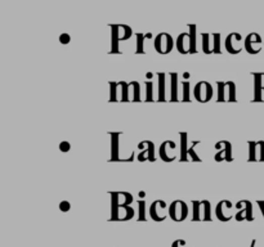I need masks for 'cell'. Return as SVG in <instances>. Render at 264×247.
<instances>
[{"mask_svg":"<svg viewBox=\"0 0 264 247\" xmlns=\"http://www.w3.org/2000/svg\"><path fill=\"white\" fill-rule=\"evenodd\" d=\"M189 32H183L175 40V48L180 54H194L197 53V27L188 25Z\"/></svg>","mask_w":264,"mask_h":247,"instance_id":"obj_1","label":"cell"},{"mask_svg":"<svg viewBox=\"0 0 264 247\" xmlns=\"http://www.w3.org/2000/svg\"><path fill=\"white\" fill-rule=\"evenodd\" d=\"M110 29L112 30V48H111L110 53H119V48H117L119 41L130 39L133 31L126 25H110Z\"/></svg>","mask_w":264,"mask_h":247,"instance_id":"obj_2","label":"cell"},{"mask_svg":"<svg viewBox=\"0 0 264 247\" xmlns=\"http://www.w3.org/2000/svg\"><path fill=\"white\" fill-rule=\"evenodd\" d=\"M217 102H236V84L233 81H218L217 83Z\"/></svg>","mask_w":264,"mask_h":247,"instance_id":"obj_3","label":"cell"},{"mask_svg":"<svg viewBox=\"0 0 264 247\" xmlns=\"http://www.w3.org/2000/svg\"><path fill=\"white\" fill-rule=\"evenodd\" d=\"M193 205V221H210L212 220V206L209 201H192Z\"/></svg>","mask_w":264,"mask_h":247,"instance_id":"obj_4","label":"cell"},{"mask_svg":"<svg viewBox=\"0 0 264 247\" xmlns=\"http://www.w3.org/2000/svg\"><path fill=\"white\" fill-rule=\"evenodd\" d=\"M154 47L159 54H169L174 49V39L171 38L170 34L161 32L155 38Z\"/></svg>","mask_w":264,"mask_h":247,"instance_id":"obj_5","label":"cell"},{"mask_svg":"<svg viewBox=\"0 0 264 247\" xmlns=\"http://www.w3.org/2000/svg\"><path fill=\"white\" fill-rule=\"evenodd\" d=\"M213 94H214V89L213 85L208 81H200L194 85L193 89V97L194 99L200 103H206L212 101Z\"/></svg>","mask_w":264,"mask_h":247,"instance_id":"obj_6","label":"cell"},{"mask_svg":"<svg viewBox=\"0 0 264 247\" xmlns=\"http://www.w3.org/2000/svg\"><path fill=\"white\" fill-rule=\"evenodd\" d=\"M168 211L171 220L177 221V223L183 221L188 216V206H187V204L184 201L180 200L173 201L170 204V206H169Z\"/></svg>","mask_w":264,"mask_h":247,"instance_id":"obj_7","label":"cell"},{"mask_svg":"<svg viewBox=\"0 0 264 247\" xmlns=\"http://www.w3.org/2000/svg\"><path fill=\"white\" fill-rule=\"evenodd\" d=\"M160 158L164 161V162H173L178 158L177 154V144L173 140H165V142L161 143L159 149Z\"/></svg>","mask_w":264,"mask_h":247,"instance_id":"obj_8","label":"cell"},{"mask_svg":"<svg viewBox=\"0 0 264 247\" xmlns=\"http://www.w3.org/2000/svg\"><path fill=\"white\" fill-rule=\"evenodd\" d=\"M236 209H237V212H236L235 219L237 221H252L254 220V212H252V204L250 201L247 200H242L238 201L236 204Z\"/></svg>","mask_w":264,"mask_h":247,"instance_id":"obj_9","label":"cell"},{"mask_svg":"<svg viewBox=\"0 0 264 247\" xmlns=\"http://www.w3.org/2000/svg\"><path fill=\"white\" fill-rule=\"evenodd\" d=\"M263 39L258 32H250L249 35L245 38L244 48L249 54H258L263 48Z\"/></svg>","mask_w":264,"mask_h":247,"instance_id":"obj_10","label":"cell"},{"mask_svg":"<svg viewBox=\"0 0 264 247\" xmlns=\"http://www.w3.org/2000/svg\"><path fill=\"white\" fill-rule=\"evenodd\" d=\"M134 214H136V211L129 205L111 207L110 221H128L134 218Z\"/></svg>","mask_w":264,"mask_h":247,"instance_id":"obj_11","label":"cell"},{"mask_svg":"<svg viewBox=\"0 0 264 247\" xmlns=\"http://www.w3.org/2000/svg\"><path fill=\"white\" fill-rule=\"evenodd\" d=\"M215 149H217V154H215L214 160L217 162H222V161H227L231 162L233 161L232 157V144L228 140H221L215 144Z\"/></svg>","mask_w":264,"mask_h":247,"instance_id":"obj_12","label":"cell"},{"mask_svg":"<svg viewBox=\"0 0 264 247\" xmlns=\"http://www.w3.org/2000/svg\"><path fill=\"white\" fill-rule=\"evenodd\" d=\"M166 210H169V207L165 201L156 200L150 206V216L155 221H164L169 215V211Z\"/></svg>","mask_w":264,"mask_h":247,"instance_id":"obj_13","label":"cell"},{"mask_svg":"<svg viewBox=\"0 0 264 247\" xmlns=\"http://www.w3.org/2000/svg\"><path fill=\"white\" fill-rule=\"evenodd\" d=\"M138 148H140V154H138V161L140 162H155L156 161V157H155V144L151 140H142V142L138 144Z\"/></svg>","mask_w":264,"mask_h":247,"instance_id":"obj_14","label":"cell"},{"mask_svg":"<svg viewBox=\"0 0 264 247\" xmlns=\"http://www.w3.org/2000/svg\"><path fill=\"white\" fill-rule=\"evenodd\" d=\"M226 49L229 54H238L242 52V36L238 32H232L226 38Z\"/></svg>","mask_w":264,"mask_h":247,"instance_id":"obj_15","label":"cell"},{"mask_svg":"<svg viewBox=\"0 0 264 247\" xmlns=\"http://www.w3.org/2000/svg\"><path fill=\"white\" fill-rule=\"evenodd\" d=\"M232 209H233V205L231 201H227V200L221 201V202L217 205V207H215V215H217L218 220L223 221V223L224 221L231 220V219L235 216L232 214Z\"/></svg>","mask_w":264,"mask_h":247,"instance_id":"obj_16","label":"cell"},{"mask_svg":"<svg viewBox=\"0 0 264 247\" xmlns=\"http://www.w3.org/2000/svg\"><path fill=\"white\" fill-rule=\"evenodd\" d=\"M254 98L252 102H263L261 92H264V72H254Z\"/></svg>","mask_w":264,"mask_h":247,"instance_id":"obj_17","label":"cell"},{"mask_svg":"<svg viewBox=\"0 0 264 247\" xmlns=\"http://www.w3.org/2000/svg\"><path fill=\"white\" fill-rule=\"evenodd\" d=\"M111 198H112V207L116 206H125V205H131L133 204V196L129 192H111Z\"/></svg>","mask_w":264,"mask_h":247,"instance_id":"obj_18","label":"cell"},{"mask_svg":"<svg viewBox=\"0 0 264 247\" xmlns=\"http://www.w3.org/2000/svg\"><path fill=\"white\" fill-rule=\"evenodd\" d=\"M179 137H180L179 161H180V162H187V161H189V158H188V137H187V133H184V131L179 133Z\"/></svg>","mask_w":264,"mask_h":247,"instance_id":"obj_19","label":"cell"},{"mask_svg":"<svg viewBox=\"0 0 264 247\" xmlns=\"http://www.w3.org/2000/svg\"><path fill=\"white\" fill-rule=\"evenodd\" d=\"M110 135H111V158H110V162H112V161H120V158H119L120 133H110Z\"/></svg>","mask_w":264,"mask_h":247,"instance_id":"obj_20","label":"cell"},{"mask_svg":"<svg viewBox=\"0 0 264 247\" xmlns=\"http://www.w3.org/2000/svg\"><path fill=\"white\" fill-rule=\"evenodd\" d=\"M128 93H129V98L133 102H141V85L138 81H131L129 83L128 85Z\"/></svg>","mask_w":264,"mask_h":247,"instance_id":"obj_21","label":"cell"},{"mask_svg":"<svg viewBox=\"0 0 264 247\" xmlns=\"http://www.w3.org/2000/svg\"><path fill=\"white\" fill-rule=\"evenodd\" d=\"M170 102H178L179 97H178V73H170Z\"/></svg>","mask_w":264,"mask_h":247,"instance_id":"obj_22","label":"cell"},{"mask_svg":"<svg viewBox=\"0 0 264 247\" xmlns=\"http://www.w3.org/2000/svg\"><path fill=\"white\" fill-rule=\"evenodd\" d=\"M156 76L157 78H159V97H157V101H159V102H166V75L164 72H159L156 73Z\"/></svg>","mask_w":264,"mask_h":247,"instance_id":"obj_23","label":"cell"},{"mask_svg":"<svg viewBox=\"0 0 264 247\" xmlns=\"http://www.w3.org/2000/svg\"><path fill=\"white\" fill-rule=\"evenodd\" d=\"M212 39V34L204 32L201 34V43H203V52L205 54H212L213 53V41H210Z\"/></svg>","mask_w":264,"mask_h":247,"instance_id":"obj_24","label":"cell"},{"mask_svg":"<svg viewBox=\"0 0 264 247\" xmlns=\"http://www.w3.org/2000/svg\"><path fill=\"white\" fill-rule=\"evenodd\" d=\"M136 38H137V50L136 53L137 54H143L145 52V40L146 39H150L152 38L151 34H147V35H145V34H136Z\"/></svg>","mask_w":264,"mask_h":247,"instance_id":"obj_25","label":"cell"},{"mask_svg":"<svg viewBox=\"0 0 264 247\" xmlns=\"http://www.w3.org/2000/svg\"><path fill=\"white\" fill-rule=\"evenodd\" d=\"M249 157L247 161L249 162H259L258 156V142H249Z\"/></svg>","mask_w":264,"mask_h":247,"instance_id":"obj_26","label":"cell"},{"mask_svg":"<svg viewBox=\"0 0 264 247\" xmlns=\"http://www.w3.org/2000/svg\"><path fill=\"white\" fill-rule=\"evenodd\" d=\"M110 102H119L120 94H119V83L110 81Z\"/></svg>","mask_w":264,"mask_h":247,"instance_id":"obj_27","label":"cell"},{"mask_svg":"<svg viewBox=\"0 0 264 247\" xmlns=\"http://www.w3.org/2000/svg\"><path fill=\"white\" fill-rule=\"evenodd\" d=\"M128 85H129V83H124V81L119 83L120 102H129V101H130V98H129V93H128Z\"/></svg>","mask_w":264,"mask_h":247,"instance_id":"obj_28","label":"cell"},{"mask_svg":"<svg viewBox=\"0 0 264 247\" xmlns=\"http://www.w3.org/2000/svg\"><path fill=\"white\" fill-rule=\"evenodd\" d=\"M146 85V98L145 101L146 102H152V101H155L154 98V83L151 81V80H148V81L145 83Z\"/></svg>","mask_w":264,"mask_h":247,"instance_id":"obj_29","label":"cell"},{"mask_svg":"<svg viewBox=\"0 0 264 247\" xmlns=\"http://www.w3.org/2000/svg\"><path fill=\"white\" fill-rule=\"evenodd\" d=\"M137 205H138V219H137V220L146 221L147 220V218H146V201H137Z\"/></svg>","mask_w":264,"mask_h":247,"instance_id":"obj_30","label":"cell"},{"mask_svg":"<svg viewBox=\"0 0 264 247\" xmlns=\"http://www.w3.org/2000/svg\"><path fill=\"white\" fill-rule=\"evenodd\" d=\"M213 53L221 54V34H213Z\"/></svg>","mask_w":264,"mask_h":247,"instance_id":"obj_31","label":"cell"},{"mask_svg":"<svg viewBox=\"0 0 264 247\" xmlns=\"http://www.w3.org/2000/svg\"><path fill=\"white\" fill-rule=\"evenodd\" d=\"M200 142H192L191 143V147L188 148V154H189V161H193V162H201V158L197 156V153H196V151H194V147L199 144Z\"/></svg>","mask_w":264,"mask_h":247,"instance_id":"obj_32","label":"cell"},{"mask_svg":"<svg viewBox=\"0 0 264 247\" xmlns=\"http://www.w3.org/2000/svg\"><path fill=\"white\" fill-rule=\"evenodd\" d=\"M183 87V97H182V102H189L191 101V97H189V88H191V84H189L188 80H184L182 83Z\"/></svg>","mask_w":264,"mask_h":247,"instance_id":"obj_33","label":"cell"},{"mask_svg":"<svg viewBox=\"0 0 264 247\" xmlns=\"http://www.w3.org/2000/svg\"><path fill=\"white\" fill-rule=\"evenodd\" d=\"M258 156L259 162H264V140L258 142Z\"/></svg>","mask_w":264,"mask_h":247,"instance_id":"obj_34","label":"cell"},{"mask_svg":"<svg viewBox=\"0 0 264 247\" xmlns=\"http://www.w3.org/2000/svg\"><path fill=\"white\" fill-rule=\"evenodd\" d=\"M70 209H71V204L69 202V201H62L61 204H59V210H61L62 212L70 211Z\"/></svg>","mask_w":264,"mask_h":247,"instance_id":"obj_35","label":"cell"},{"mask_svg":"<svg viewBox=\"0 0 264 247\" xmlns=\"http://www.w3.org/2000/svg\"><path fill=\"white\" fill-rule=\"evenodd\" d=\"M59 149L62 152H69L71 149V144L69 142H61L59 143Z\"/></svg>","mask_w":264,"mask_h":247,"instance_id":"obj_36","label":"cell"},{"mask_svg":"<svg viewBox=\"0 0 264 247\" xmlns=\"http://www.w3.org/2000/svg\"><path fill=\"white\" fill-rule=\"evenodd\" d=\"M71 41V36L69 35V34H62L61 36H59V43L61 44H69Z\"/></svg>","mask_w":264,"mask_h":247,"instance_id":"obj_37","label":"cell"},{"mask_svg":"<svg viewBox=\"0 0 264 247\" xmlns=\"http://www.w3.org/2000/svg\"><path fill=\"white\" fill-rule=\"evenodd\" d=\"M186 246V241H183V239H177L171 243V247H184Z\"/></svg>","mask_w":264,"mask_h":247,"instance_id":"obj_38","label":"cell"},{"mask_svg":"<svg viewBox=\"0 0 264 247\" xmlns=\"http://www.w3.org/2000/svg\"><path fill=\"white\" fill-rule=\"evenodd\" d=\"M256 204H258L259 210H260L261 215H263V219H264V201H258V202H256Z\"/></svg>","mask_w":264,"mask_h":247,"instance_id":"obj_39","label":"cell"},{"mask_svg":"<svg viewBox=\"0 0 264 247\" xmlns=\"http://www.w3.org/2000/svg\"><path fill=\"white\" fill-rule=\"evenodd\" d=\"M154 76H155V73H152V72H148L147 75H146V77H147V78H152V77H154Z\"/></svg>","mask_w":264,"mask_h":247,"instance_id":"obj_40","label":"cell"},{"mask_svg":"<svg viewBox=\"0 0 264 247\" xmlns=\"http://www.w3.org/2000/svg\"><path fill=\"white\" fill-rule=\"evenodd\" d=\"M255 244H256V241H255V239H252L251 244H250V247H255Z\"/></svg>","mask_w":264,"mask_h":247,"instance_id":"obj_41","label":"cell"},{"mask_svg":"<svg viewBox=\"0 0 264 247\" xmlns=\"http://www.w3.org/2000/svg\"><path fill=\"white\" fill-rule=\"evenodd\" d=\"M140 197H141V198L146 197V192H140Z\"/></svg>","mask_w":264,"mask_h":247,"instance_id":"obj_42","label":"cell"},{"mask_svg":"<svg viewBox=\"0 0 264 247\" xmlns=\"http://www.w3.org/2000/svg\"><path fill=\"white\" fill-rule=\"evenodd\" d=\"M183 76H184V78H188L189 77V73L188 72H184V73H183Z\"/></svg>","mask_w":264,"mask_h":247,"instance_id":"obj_43","label":"cell"},{"mask_svg":"<svg viewBox=\"0 0 264 247\" xmlns=\"http://www.w3.org/2000/svg\"><path fill=\"white\" fill-rule=\"evenodd\" d=\"M263 48H264V41H263Z\"/></svg>","mask_w":264,"mask_h":247,"instance_id":"obj_44","label":"cell"}]
</instances>
